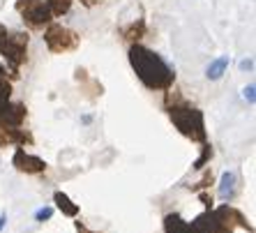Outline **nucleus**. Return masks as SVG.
I'll return each mask as SVG.
<instances>
[{
    "label": "nucleus",
    "mask_w": 256,
    "mask_h": 233,
    "mask_svg": "<svg viewBox=\"0 0 256 233\" xmlns=\"http://www.w3.org/2000/svg\"><path fill=\"white\" fill-rule=\"evenodd\" d=\"M203 222H206V231L208 233H233L236 226H242L252 233V224L247 222V217L238 208H233L228 204L203 212Z\"/></svg>",
    "instance_id": "7ed1b4c3"
},
{
    "label": "nucleus",
    "mask_w": 256,
    "mask_h": 233,
    "mask_svg": "<svg viewBox=\"0 0 256 233\" xmlns=\"http://www.w3.org/2000/svg\"><path fill=\"white\" fill-rule=\"evenodd\" d=\"M168 118L182 136L192 138L196 144H206V138H208L206 120L196 106H190L182 100H178V102H173V106H168Z\"/></svg>",
    "instance_id": "f03ea898"
},
{
    "label": "nucleus",
    "mask_w": 256,
    "mask_h": 233,
    "mask_svg": "<svg viewBox=\"0 0 256 233\" xmlns=\"http://www.w3.org/2000/svg\"><path fill=\"white\" fill-rule=\"evenodd\" d=\"M5 224H7V215L2 212V215H0V231H2V226H5Z\"/></svg>",
    "instance_id": "4be33fe9"
},
{
    "label": "nucleus",
    "mask_w": 256,
    "mask_h": 233,
    "mask_svg": "<svg viewBox=\"0 0 256 233\" xmlns=\"http://www.w3.org/2000/svg\"><path fill=\"white\" fill-rule=\"evenodd\" d=\"M228 65H231V56H220V58H214L208 67H206V78L208 81H220L224 74H226Z\"/></svg>",
    "instance_id": "f8f14e48"
},
{
    "label": "nucleus",
    "mask_w": 256,
    "mask_h": 233,
    "mask_svg": "<svg viewBox=\"0 0 256 233\" xmlns=\"http://www.w3.org/2000/svg\"><path fill=\"white\" fill-rule=\"evenodd\" d=\"M54 201L58 204V208L62 210V215H67V217H76L78 215V206L72 204L67 194H62V192H56V194H54Z\"/></svg>",
    "instance_id": "4468645a"
},
{
    "label": "nucleus",
    "mask_w": 256,
    "mask_h": 233,
    "mask_svg": "<svg viewBox=\"0 0 256 233\" xmlns=\"http://www.w3.org/2000/svg\"><path fill=\"white\" fill-rule=\"evenodd\" d=\"M12 84L7 78V70L0 65V127H21L26 116V104L12 102Z\"/></svg>",
    "instance_id": "39448f33"
},
{
    "label": "nucleus",
    "mask_w": 256,
    "mask_h": 233,
    "mask_svg": "<svg viewBox=\"0 0 256 233\" xmlns=\"http://www.w3.org/2000/svg\"><path fill=\"white\" fill-rule=\"evenodd\" d=\"M44 42L51 54H70L78 46V35L62 24H48L44 30Z\"/></svg>",
    "instance_id": "423d86ee"
},
{
    "label": "nucleus",
    "mask_w": 256,
    "mask_h": 233,
    "mask_svg": "<svg viewBox=\"0 0 256 233\" xmlns=\"http://www.w3.org/2000/svg\"><path fill=\"white\" fill-rule=\"evenodd\" d=\"M164 231L166 233H208L206 231L203 215L196 217L194 222H185L180 215H176V212H168L164 217Z\"/></svg>",
    "instance_id": "6e6552de"
},
{
    "label": "nucleus",
    "mask_w": 256,
    "mask_h": 233,
    "mask_svg": "<svg viewBox=\"0 0 256 233\" xmlns=\"http://www.w3.org/2000/svg\"><path fill=\"white\" fill-rule=\"evenodd\" d=\"M210 180H212V174H210V171H208V174L203 176V180H201V182H198V185H192V190H203V187H208V182H210Z\"/></svg>",
    "instance_id": "6ab92c4d"
},
{
    "label": "nucleus",
    "mask_w": 256,
    "mask_h": 233,
    "mask_svg": "<svg viewBox=\"0 0 256 233\" xmlns=\"http://www.w3.org/2000/svg\"><path fill=\"white\" fill-rule=\"evenodd\" d=\"M76 231H78V233H97V231H90V228H86L81 222H76Z\"/></svg>",
    "instance_id": "412c9836"
},
{
    "label": "nucleus",
    "mask_w": 256,
    "mask_h": 233,
    "mask_svg": "<svg viewBox=\"0 0 256 233\" xmlns=\"http://www.w3.org/2000/svg\"><path fill=\"white\" fill-rule=\"evenodd\" d=\"M46 7L51 16H62L72 10V0H46Z\"/></svg>",
    "instance_id": "2eb2a0df"
},
{
    "label": "nucleus",
    "mask_w": 256,
    "mask_h": 233,
    "mask_svg": "<svg viewBox=\"0 0 256 233\" xmlns=\"http://www.w3.org/2000/svg\"><path fill=\"white\" fill-rule=\"evenodd\" d=\"M240 70H242V72H252V70H254V60L252 58L242 60V62H240Z\"/></svg>",
    "instance_id": "aec40b11"
},
{
    "label": "nucleus",
    "mask_w": 256,
    "mask_h": 233,
    "mask_svg": "<svg viewBox=\"0 0 256 233\" xmlns=\"http://www.w3.org/2000/svg\"><path fill=\"white\" fill-rule=\"evenodd\" d=\"M210 157H212V146H210V144H203V155L198 157L196 162H194V168H203L206 164H208Z\"/></svg>",
    "instance_id": "dca6fc26"
},
{
    "label": "nucleus",
    "mask_w": 256,
    "mask_h": 233,
    "mask_svg": "<svg viewBox=\"0 0 256 233\" xmlns=\"http://www.w3.org/2000/svg\"><path fill=\"white\" fill-rule=\"evenodd\" d=\"M2 30H5V28H2V26H0V35H2Z\"/></svg>",
    "instance_id": "5701e85b"
},
{
    "label": "nucleus",
    "mask_w": 256,
    "mask_h": 233,
    "mask_svg": "<svg viewBox=\"0 0 256 233\" xmlns=\"http://www.w3.org/2000/svg\"><path fill=\"white\" fill-rule=\"evenodd\" d=\"M130 65L148 90H168L176 81V72L166 60L138 42L130 46Z\"/></svg>",
    "instance_id": "f257e3e1"
},
{
    "label": "nucleus",
    "mask_w": 256,
    "mask_h": 233,
    "mask_svg": "<svg viewBox=\"0 0 256 233\" xmlns=\"http://www.w3.org/2000/svg\"><path fill=\"white\" fill-rule=\"evenodd\" d=\"M12 164L21 174H28V176L44 174V171H46V162L35 155H30V152H26L24 148H16V152H14V157H12Z\"/></svg>",
    "instance_id": "1a4fd4ad"
},
{
    "label": "nucleus",
    "mask_w": 256,
    "mask_h": 233,
    "mask_svg": "<svg viewBox=\"0 0 256 233\" xmlns=\"http://www.w3.org/2000/svg\"><path fill=\"white\" fill-rule=\"evenodd\" d=\"M238 194V176L233 171H226L222 174V180H220V198L222 201H233Z\"/></svg>",
    "instance_id": "9b49d317"
},
{
    "label": "nucleus",
    "mask_w": 256,
    "mask_h": 233,
    "mask_svg": "<svg viewBox=\"0 0 256 233\" xmlns=\"http://www.w3.org/2000/svg\"><path fill=\"white\" fill-rule=\"evenodd\" d=\"M254 84H250V86H244V88H242V97H244V100H247V102H250V104H254V100H256V97H254Z\"/></svg>",
    "instance_id": "a211bd4d"
},
{
    "label": "nucleus",
    "mask_w": 256,
    "mask_h": 233,
    "mask_svg": "<svg viewBox=\"0 0 256 233\" xmlns=\"http://www.w3.org/2000/svg\"><path fill=\"white\" fill-rule=\"evenodd\" d=\"M32 144V136L21 127H0V146H24Z\"/></svg>",
    "instance_id": "9d476101"
},
{
    "label": "nucleus",
    "mask_w": 256,
    "mask_h": 233,
    "mask_svg": "<svg viewBox=\"0 0 256 233\" xmlns=\"http://www.w3.org/2000/svg\"><path fill=\"white\" fill-rule=\"evenodd\" d=\"M51 215H54V208H40L35 212V220L37 222H44V220H51Z\"/></svg>",
    "instance_id": "f3484780"
},
{
    "label": "nucleus",
    "mask_w": 256,
    "mask_h": 233,
    "mask_svg": "<svg viewBox=\"0 0 256 233\" xmlns=\"http://www.w3.org/2000/svg\"><path fill=\"white\" fill-rule=\"evenodd\" d=\"M143 35H146V21H143V18H136V21H132L127 28H122V40H125V42L136 44Z\"/></svg>",
    "instance_id": "ddd939ff"
},
{
    "label": "nucleus",
    "mask_w": 256,
    "mask_h": 233,
    "mask_svg": "<svg viewBox=\"0 0 256 233\" xmlns=\"http://www.w3.org/2000/svg\"><path fill=\"white\" fill-rule=\"evenodd\" d=\"M28 32H7V30H2V35H0V54L5 56L12 78H18V70L28 60Z\"/></svg>",
    "instance_id": "20e7f679"
},
{
    "label": "nucleus",
    "mask_w": 256,
    "mask_h": 233,
    "mask_svg": "<svg viewBox=\"0 0 256 233\" xmlns=\"http://www.w3.org/2000/svg\"><path fill=\"white\" fill-rule=\"evenodd\" d=\"M16 12L21 14V18H24L30 28H35V30L48 26L51 24V18H54L44 0H18Z\"/></svg>",
    "instance_id": "0eeeda50"
}]
</instances>
